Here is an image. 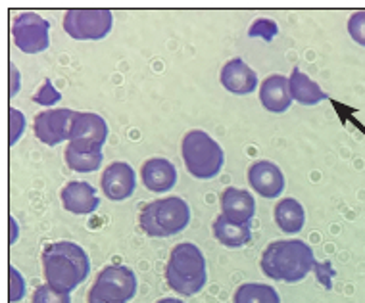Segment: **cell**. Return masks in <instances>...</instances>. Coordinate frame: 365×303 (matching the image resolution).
<instances>
[{
  "mask_svg": "<svg viewBox=\"0 0 365 303\" xmlns=\"http://www.w3.org/2000/svg\"><path fill=\"white\" fill-rule=\"evenodd\" d=\"M41 259L46 285L63 294H71L91 272L87 252L76 242H51L44 246Z\"/></svg>",
  "mask_w": 365,
  "mask_h": 303,
  "instance_id": "cell-1",
  "label": "cell"
},
{
  "mask_svg": "<svg viewBox=\"0 0 365 303\" xmlns=\"http://www.w3.org/2000/svg\"><path fill=\"white\" fill-rule=\"evenodd\" d=\"M259 267L271 280L294 285L308 277L317 261L314 250L304 240H277L265 248Z\"/></svg>",
  "mask_w": 365,
  "mask_h": 303,
  "instance_id": "cell-2",
  "label": "cell"
},
{
  "mask_svg": "<svg viewBox=\"0 0 365 303\" xmlns=\"http://www.w3.org/2000/svg\"><path fill=\"white\" fill-rule=\"evenodd\" d=\"M165 282L182 297L200 294L208 282V267L200 248L192 242L177 244L165 265Z\"/></svg>",
  "mask_w": 365,
  "mask_h": 303,
  "instance_id": "cell-3",
  "label": "cell"
},
{
  "mask_svg": "<svg viewBox=\"0 0 365 303\" xmlns=\"http://www.w3.org/2000/svg\"><path fill=\"white\" fill-rule=\"evenodd\" d=\"M190 223V208L179 196H168L143 206L139 213L140 230L150 238H170L182 233Z\"/></svg>",
  "mask_w": 365,
  "mask_h": 303,
  "instance_id": "cell-4",
  "label": "cell"
},
{
  "mask_svg": "<svg viewBox=\"0 0 365 303\" xmlns=\"http://www.w3.org/2000/svg\"><path fill=\"white\" fill-rule=\"evenodd\" d=\"M181 154L187 171L198 181H210L217 177L225 164L223 148L200 129L185 134L181 142Z\"/></svg>",
  "mask_w": 365,
  "mask_h": 303,
  "instance_id": "cell-5",
  "label": "cell"
},
{
  "mask_svg": "<svg viewBox=\"0 0 365 303\" xmlns=\"http://www.w3.org/2000/svg\"><path fill=\"white\" fill-rule=\"evenodd\" d=\"M137 294V277L125 265L104 267L88 290L87 303H127Z\"/></svg>",
  "mask_w": 365,
  "mask_h": 303,
  "instance_id": "cell-6",
  "label": "cell"
},
{
  "mask_svg": "<svg viewBox=\"0 0 365 303\" xmlns=\"http://www.w3.org/2000/svg\"><path fill=\"white\" fill-rule=\"evenodd\" d=\"M112 26L113 14L106 8H73L63 16V31L76 41H102Z\"/></svg>",
  "mask_w": 365,
  "mask_h": 303,
  "instance_id": "cell-7",
  "label": "cell"
},
{
  "mask_svg": "<svg viewBox=\"0 0 365 303\" xmlns=\"http://www.w3.org/2000/svg\"><path fill=\"white\" fill-rule=\"evenodd\" d=\"M14 45L26 54H41L51 46V23L35 12H24L12 21Z\"/></svg>",
  "mask_w": 365,
  "mask_h": 303,
  "instance_id": "cell-8",
  "label": "cell"
},
{
  "mask_svg": "<svg viewBox=\"0 0 365 303\" xmlns=\"http://www.w3.org/2000/svg\"><path fill=\"white\" fill-rule=\"evenodd\" d=\"M108 139V123L93 112H76L70 129V146L81 150H102Z\"/></svg>",
  "mask_w": 365,
  "mask_h": 303,
  "instance_id": "cell-9",
  "label": "cell"
},
{
  "mask_svg": "<svg viewBox=\"0 0 365 303\" xmlns=\"http://www.w3.org/2000/svg\"><path fill=\"white\" fill-rule=\"evenodd\" d=\"M76 117V112L68 107H56V110H46L35 115L33 121V131L43 144L58 146L63 140H70L71 121Z\"/></svg>",
  "mask_w": 365,
  "mask_h": 303,
  "instance_id": "cell-10",
  "label": "cell"
},
{
  "mask_svg": "<svg viewBox=\"0 0 365 303\" xmlns=\"http://www.w3.org/2000/svg\"><path fill=\"white\" fill-rule=\"evenodd\" d=\"M101 188L110 202L129 200L135 194V188H137L135 169L125 161H113L102 173Z\"/></svg>",
  "mask_w": 365,
  "mask_h": 303,
  "instance_id": "cell-11",
  "label": "cell"
},
{
  "mask_svg": "<svg viewBox=\"0 0 365 303\" xmlns=\"http://www.w3.org/2000/svg\"><path fill=\"white\" fill-rule=\"evenodd\" d=\"M248 183L262 198H277L284 190V175L277 164L258 159L248 167Z\"/></svg>",
  "mask_w": 365,
  "mask_h": 303,
  "instance_id": "cell-12",
  "label": "cell"
},
{
  "mask_svg": "<svg viewBox=\"0 0 365 303\" xmlns=\"http://www.w3.org/2000/svg\"><path fill=\"white\" fill-rule=\"evenodd\" d=\"M60 200L66 211L73 215H91L95 213L101 206V198L93 184L85 181H71L60 192Z\"/></svg>",
  "mask_w": 365,
  "mask_h": 303,
  "instance_id": "cell-13",
  "label": "cell"
},
{
  "mask_svg": "<svg viewBox=\"0 0 365 303\" xmlns=\"http://www.w3.org/2000/svg\"><path fill=\"white\" fill-rule=\"evenodd\" d=\"M221 85L233 95H250L258 89V75L256 71L242 60V58H233L221 68Z\"/></svg>",
  "mask_w": 365,
  "mask_h": 303,
  "instance_id": "cell-14",
  "label": "cell"
},
{
  "mask_svg": "<svg viewBox=\"0 0 365 303\" xmlns=\"http://www.w3.org/2000/svg\"><path fill=\"white\" fill-rule=\"evenodd\" d=\"M221 215L233 223H250L256 215V200L248 192V190L235 188V186H229V188L223 190L221 194Z\"/></svg>",
  "mask_w": 365,
  "mask_h": 303,
  "instance_id": "cell-15",
  "label": "cell"
},
{
  "mask_svg": "<svg viewBox=\"0 0 365 303\" xmlns=\"http://www.w3.org/2000/svg\"><path fill=\"white\" fill-rule=\"evenodd\" d=\"M140 179H143V184L150 192L165 194L177 184V169L170 159L150 158L143 164Z\"/></svg>",
  "mask_w": 365,
  "mask_h": 303,
  "instance_id": "cell-16",
  "label": "cell"
},
{
  "mask_svg": "<svg viewBox=\"0 0 365 303\" xmlns=\"http://www.w3.org/2000/svg\"><path fill=\"white\" fill-rule=\"evenodd\" d=\"M259 102L267 112L283 114L292 104L289 79L284 75H269L259 87Z\"/></svg>",
  "mask_w": 365,
  "mask_h": 303,
  "instance_id": "cell-17",
  "label": "cell"
},
{
  "mask_svg": "<svg viewBox=\"0 0 365 303\" xmlns=\"http://www.w3.org/2000/svg\"><path fill=\"white\" fill-rule=\"evenodd\" d=\"M289 85H290V95H292V100L300 102L304 106H315L319 102L327 100L329 95L325 90L309 79L306 73L294 68L292 73L289 77Z\"/></svg>",
  "mask_w": 365,
  "mask_h": 303,
  "instance_id": "cell-18",
  "label": "cell"
},
{
  "mask_svg": "<svg viewBox=\"0 0 365 303\" xmlns=\"http://www.w3.org/2000/svg\"><path fill=\"white\" fill-rule=\"evenodd\" d=\"M214 236L227 248H242L252 240L250 223H233L220 215L214 221Z\"/></svg>",
  "mask_w": 365,
  "mask_h": 303,
  "instance_id": "cell-19",
  "label": "cell"
},
{
  "mask_svg": "<svg viewBox=\"0 0 365 303\" xmlns=\"http://www.w3.org/2000/svg\"><path fill=\"white\" fill-rule=\"evenodd\" d=\"M275 223L284 234L300 233L306 223V211L302 203L294 198H283L275 206Z\"/></svg>",
  "mask_w": 365,
  "mask_h": 303,
  "instance_id": "cell-20",
  "label": "cell"
},
{
  "mask_svg": "<svg viewBox=\"0 0 365 303\" xmlns=\"http://www.w3.org/2000/svg\"><path fill=\"white\" fill-rule=\"evenodd\" d=\"M63 158H66L68 167L77 173H95L101 169L104 154L102 150H81V148H73L68 144L63 152Z\"/></svg>",
  "mask_w": 365,
  "mask_h": 303,
  "instance_id": "cell-21",
  "label": "cell"
},
{
  "mask_svg": "<svg viewBox=\"0 0 365 303\" xmlns=\"http://www.w3.org/2000/svg\"><path fill=\"white\" fill-rule=\"evenodd\" d=\"M233 303H281L277 290L262 282H246L237 288Z\"/></svg>",
  "mask_w": 365,
  "mask_h": 303,
  "instance_id": "cell-22",
  "label": "cell"
},
{
  "mask_svg": "<svg viewBox=\"0 0 365 303\" xmlns=\"http://www.w3.org/2000/svg\"><path fill=\"white\" fill-rule=\"evenodd\" d=\"M31 303H71V294L54 290L52 286L41 285L35 288Z\"/></svg>",
  "mask_w": 365,
  "mask_h": 303,
  "instance_id": "cell-23",
  "label": "cell"
},
{
  "mask_svg": "<svg viewBox=\"0 0 365 303\" xmlns=\"http://www.w3.org/2000/svg\"><path fill=\"white\" fill-rule=\"evenodd\" d=\"M10 275H8V278H10V288H8V299H10V303H18L24 299V296H26V278L21 277V272L16 269V267H10Z\"/></svg>",
  "mask_w": 365,
  "mask_h": 303,
  "instance_id": "cell-24",
  "label": "cell"
},
{
  "mask_svg": "<svg viewBox=\"0 0 365 303\" xmlns=\"http://www.w3.org/2000/svg\"><path fill=\"white\" fill-rule=\"evenodd\" d=\"M279 33V27L275 21H271V19L267 18H262V19H256L252 23V27H250V31H248V35L250 37H258V38H264V41H273V37Z\"/></svg>",
  "mask_w": 365,
  "mask_h": 303,
  "instance_id": "cell-25",
  "label": "cell"
},
{
  "mask_svg": "<svg viewBox=\"0 0 365 303\" xmlns=\"http://www.w3.org/2000/svg\"><path fill=\"white\" fill-rule=\"evenodd\" d=\"M8 125H10L8 144L14 146L19 139H21L24 131H26V115L21 114L19 110H16V107H10V121H8Z\"/></svg>",
  "mask_w": 365,
  "mask_h": 303,
  "instance_id": "cell-26",
  "label": "cell"
},
{
  "mask_svg": "<svg viewBox=\"0 0 365 303\" xmlns=\"http://www.w3.org/2000/svg\"><path fill=\"white\" fill-rule=\"evenodd\" d=\"M33 100L41 104V106H52V104H58L62 100V95L54 89L51 79H44V83L41 85V89L37 90V95L33 96Z\"/></svg>",
  "mask_w": 365,
  "mask_h": 303,
  "instance_id": "cell-27",
  "label": "cell"
},
{
  "mask_svg": "<svg viewBox=\"0 0 365 303\" xmlns=\"http://www.w3.org/2000/svg\"><path fill=\"white\" fill-rule=\"evenodd\" d=\"M348 33L359 46H365V12H354L348 19Z\"/></svg>",
  "mask_w": 365,
  "mask_h": 303,
  "instance_id": "cell-28",
  "label": "cell"
},
{
  "mask_svg": "<svg viewBox=\"0 0 365 303\" xmlns=\"http://www.w3.org/2000/svg\"><path fill=\"white\" fill-rule=\"evenodd\" d=\"M19 90V73L18 68L10 63V96H16Z\"/></svg>",
  "mask_w": 365,
  "mask_h": 303,
  "instance_id": "cell-29",
  "label": "cell"
},
{
  "mask_svg": "<svg viewBox=\"0 0 365 303\" xmlns=\"http://www.w3.org/2000/svg\"><path fill=\"white\" fill-rule=\"evenodd\" d=\"M18 236H19V227H18V221L10 217V244H16L18 242Z\"/></svg>",
  "mask_w": 365,
  "mask_h": 303,
  "instance_id": "cell-30",
  "label": "cell"
},
{
  "mask_svg": "<svg viewBox=\"0 0 365 303\" xmlns=\"http://www.w3.org/2000/svg\"><path fill=\"white\" fill-rule=\"evenodd\" d=\"M156 303H185V302H181L179 297H162V299H158Z\"/></svg>",
  "mask_w": 365,
  "mask_h": 303,
  "instance_id": "cell-31",
  "label": "cell"
}]
</instances>
